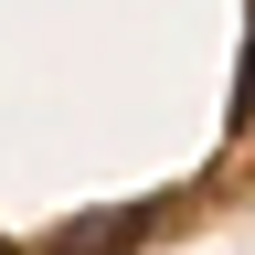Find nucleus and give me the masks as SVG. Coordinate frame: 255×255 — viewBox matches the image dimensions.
Instances as JSON below:
<instances>
[{
  "label": "nucleus",
  "instance_id": "1",
  "mask_svg": "<svg viewBox=\"0 0 255 255\" xmlns=\"http://www.w3.org/2000/svg\"><path fill=\"white\" fill-rule=\"evenodd\" d=\"M149 223L138 213H96V223H75V234H53V255H117V245H138Z\"/></svg>",
  "mask_w": 255,
  "mask_h": 255
}]
</instances>
